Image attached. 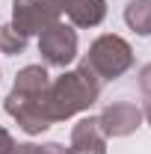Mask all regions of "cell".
<instances>
[{"instance_id": "6da1fadb", "label": "cell", "mask_w": 151, "mask_h": 154, "mask_svg": "<svg viewBox=\"0 0 151 154\" xmlns=\"http://www.w3.org/2000/svg\"><path fill=\"white\" fill-rule=\"evenodd\" d=\"M48 71L42 65H27L15 74V86L6 98V113L18 122L21 131L42 134L54 122L48 116Z\"/></svg>"}, {"instance_id": "7a4b0ae2", "label": "cell", "mask_w": 151, "mask_h": 154, "mask_svg": "<svg viewBox=\"0 0 151 154\" xmlns=\"http://www.w3.org/2000/svg\"><path fill=\"white\" fill-rule=\"evenodd\" d=\"M101 95V80L80 62V68L65 71L48 86V116L51 122L71 119L80 110H89Z\"/></svg>"}, {"instance_id": "3957f363", "label": "cell", "mask_w": 151, "mask_h": 154, "mask_svg": "<svg viewBox=\"0 0 151 154\" xmlns=\"http://www.w3.org/2000/svg\"><path fill=\"white\" fill-rule=\"evenodd\" d=\"M83 65H86L101 83H104V80H116V77H122L133 65V51H131V45L122 36H101V38L92 42V48H89V54L83 59Z\"/></svg>"}, {"instance_id": "277c9868", "label": "cell", "mask_w": 151, "mask_h": 154, "mask_svg": "<svg viewBox=\"0 0 151 154\" xmlns=\"http://www.w3.org/2000/svg\"><path fill=\"white\" fill-rule=\"evenodd\" d=\"M62 15V0H15L12 3V27L21 36L42 33Z\"/></svg>"}, {"instance_id": "5b68a950", "label": "cell", "mask_w": 151, "mask_h": 154, "mask_svg": "<svg viewBox=\"0 0 151 154\" xmlns=\"http://www.w3.org/2000/svg\"><path fill=\"white\" fill-rule=\"evenodd\" d=\"M39 51H42V59H45L48 65L65 68V65L77 57V33L71 27L54 21L51 27H45V30L39 33Z\"/></svg>"}, {"instance_id": "8992f818", "label": "cell", "mask_w": 151, "mask_h": 154, "mask_svg": "<svg viewBox=\"0 0 151 154\" xmlns=\"http://www.w3.org/2000/svg\"><path fill=\"white\" fill-rule=\"evenodd\" d=\"M142 122V110L131 104V101H119V104H110L104 113L98 116V125L104 136H128L139 128Z\"/></svg>"}, {"instance_id": "52a82bcc", "label": "cell", "mask_w": 151, "mask_h": 154, "mask_svg": "<svg viewBox=\"0 0 151 154\" xmlns=\"http://www.w3.org/2000/svg\"><path fill=\"white\" fill-rule=\"evenodd\" d=\"M68 154H107L104 151V131H101L98 119H83L74 125Z\"/></svg>"}, {"instance_id": "ba28073f", "label": "cell", "mask_w": 151, "mask_h": 154, "mask_svg": "<svg viewBox=\"0 0 151 154\" xmlns=\"http://www.w3.org/2000/svg\"><path fill=\"white\" fill-rule=\"evenodd\" d=\"M62 12L77 27H98L107 15L104 0H62Z\"/></svg>"}, {"instance_id": "9c48e42d", "label": "cell", "mask_w": 151, "mask_h": 154, "mask_svg": "<svg viewBox=\"0 0 151 154\" xmlns=\"http://www.w3.org/2000/svg\"><path fill=\"white\" fill-rule=\"evenodd\" d=\"M125 21L133 33L148 36L151 33V0H131L125 9Z\"/></svg>"}, {"instance_id": "30bf717a", "label": "cell", "mask_w": 151, "mask_h": 154, "mask_svg": "<svg viewBox=\"0 0 151 154\" xmlns=\"http://www.w3.org/2000/svg\"><path fill=\"white\" fill-rule=\"evenodd\" d=\"M24 48H27V36H21L12 24L0 27V51L3 54H21Z\"/></svg>"}, {"instance_id": "8fae6325", "label": "cell", "mask_w": 151, "mask_h": 154, "mask_svg": "<svg viewBox=\"0 0 151 154\" xmlns=\"http://www.w3.org/2000/svg\"><path fill=\"white\" fill-rule=\"evenodd\" d=\"M139 89H142L145 95H151V62L142 65V71H139Z\"/></svg>"}, {"instance_id": "7c38bea8", "label": "cell", "mask_w": 151, "mask_h": 154, "mask_svg": "<svg viewBox=\"0 0 151 154\" xmlns=\"http://www.w3.org/2000/svg\"><path fill=\"white\" fill-rule=\"evenodd\" d=\"M12 148H15L12 136H9L6 131H3V128H0V154H12Z\"/></svg>"}, {"instance_id": "4fadbf2b", "label": "cell", "mask_w": 151, "mask_h": 154, "mask_svg": "<svg viewBox=\"0 0 151 154\" xmlns=\"http://www.w3.org/2000/svg\"><path fill=\"white\" fill-rule=\"evenodd\" d=\"M142 116L148 119V125H151V98H148V104H145V113H142Z\"/></svg>"}]
</instances>
